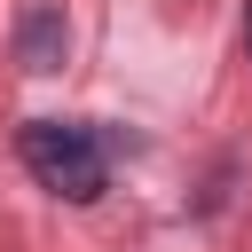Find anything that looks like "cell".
Listing matches in <instances>:
<instances>
[{"label": "cell", "mask_w": 252, "mask_h": 252, "mask_svg": "<svg viewBox=\"0 0 252 252\" xmlns=\"http://www.w3.org/2000/svg\"><path fill=\"white\" fill-rule=\"evenodd\" d=\"M16 150H24V165H32L55 197H71V205H94V197H102V181H110V158H102L94 126H71V118H32V126L16 134Z\"/></svg>", "instance_id": "1"}, {"label": "cell", "mask_w": 252, "mask_h": 252, "mask_svg": "<svg viewBox=\"0 0 252 252\" xmlns=\"http://www.w3.org/2000/svg\"><path fill=\"white\" fill-rule=\"evenodd\" d=\"M244 39H252V8H244Z\"/></svg>", "instance_id": "3"}, {"label": "cell", "mask_w": 252, "mask_h": 252, "mask_svg": "<svg viewBox=\"0 0 252 252\" xmlns=\"http://www.w3.org/2000/svg\"><path fill=\"white\" fill-rule=\"evenodd\" d=\"M16 47H24V71H55V63H63V16H55V8H39V16H24V32H16Z\"/></svg>", "instance_id": "2"}]
</instances>
